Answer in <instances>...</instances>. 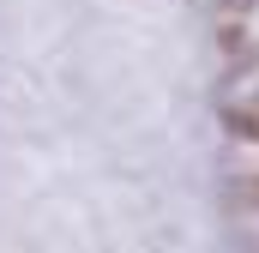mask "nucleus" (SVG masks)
<instances>
[{
    "mask_svg": "<svg viewBox=\"0 0 259 253\" xmlns=\"http://www.w3.org/2000/svg\"><path fill=\"white\" fill-rule=\"evenodd\" d=\"M235 133H241V139L253 145V139H259V121H253V115H235Z\"/></svg>",
    "mask_w": 259,
    "mask_h": 253,
    "instance_id": "nucleus-1",
    "label": "nucleus"
}]
</instances>
